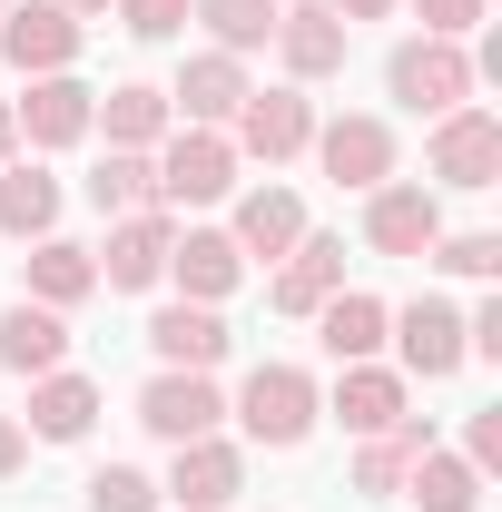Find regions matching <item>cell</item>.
<instances>
[{
    "mask_svg": "<svg viewBox=\"0 0 502 512\" xmlns=\"http://www.w3.org/2000/svg\"><path fill=\"white\" fill-rule=\"evenodd\" d=\"M227 414H237V444L296 453L315 424H325V384H315L306 365H286V355H266V365H247V375H237Z\"/></svg>",
    "mask_w": 502,
    "mask_h": 512,
    "instance_id": "cell-1",
    "label": "cell"
},
{
    "mask_svg": "<svg viewBox=\"0 0 502 512\" xmlns=\"http://www.w3.org/2000/svg\"><path fill=\"white\" fill-rule=\"evenodd\" d=\"M148 168H158V207L168 217H188V207H227V197L247 188L237 168V148H227V128H168L158 148H148Z\"/></svg>",
    "mask_w": 502,
    "mask_h": 512,
    "instance_id": "cell-2",
    "label": "cell"
},
{
    "mask_svg": "<svg viewBox=\"0 0 502 512\" xmlns=\"http://www.w3.org/2000/svg\"><path fill=\"white\" fill-rule=\"evenodd\" d=\"M473 89H483V79H473V40H434V30H414V40H394V60H384V99L414 109V119L463 109Z\"/></svg>",
    "mask_w": 502,
    "mask_h": 512,
    "instance_id": "cell-3",
    "label": "cell"
},
{
    "mask_svg": "<svg viewBox=\"0 0 502 512\" xmlns=\"http://www.w3.org/2000/svg\"><path fill=\"white\" fill-rule=\"evenodd\" d=\"M424 188H453V197L502 188V119L483 109V99H463V109H443V119H434V148H424Z\"/></svg>",
    "mask_w": 502,
    "mask_h": 512,
    "instance_id": "cell-4",
    "label": "cell"
},
{
    "mask_svg": "<svg viewBox=\"0 0 502 512\" xmlns=\"http://www.w3.org/2000/svg\"><path fill=\"white\" fill-rule=\"evenodd\" d=\"M384 345H394V375H404V384H443V375L473 365V345H463V306H443V296L394 306V316H384Z\"/></svg>",
    "mask_w": 502,
    "mask_h": 512,
    "instance_id": "cell-5",
    "label": "cell"
},
{
    "mask_svg": "<svg viewBox=\"0 0 502 512\" xmlns=\"http://www.w3.org/2000/svg\"><path fill=\"white\" fill-rule=\"evenodd\" d=\"M227 148H237V158H266V168L306 158V148H315V99L296 89V79L247 89V99H237V119H227Z\"/></svg>",
    "mask_w": 502,
    "mask_h": 512,
    "instance_id": "cell-6",
    "label": "cell"
},
{
    "mask_svg": "<svg viewBox=\"0 0 502 512\" xmlns=\"http://www.w3.org/2000/svg\"><path fill=\"white\" fill-rule=\"evenodd\" d=\"M315 168L335 178V188H384V178H404V148H394V119L375 109H345V119H315Z\"/></svg>",
    "mask_w": 502,
    "mask_h": 512,
    "instance_id": "cell-7",
    "label": "cell"
},
{
    "mask_svg": "<svg viewBox=\"0 0 502 512\" xmlns=\"http://www.w3.org/2000/svg\"><path fill=\"white\" fill-rule=\"evenodd\" d=\"M217 424H227V384L217 375L158 365V375L138 384V434H148V444H197V434H217Z\"/></svg>",
    "mask_w": 502,
    "mask_h": 512,
    "instance_id": "cell-8",
    "label": "cell"
},
{
    "mask_svg": "<svg viewBox=\"0 0 502 512\" xmlns=\"http://www.w3.org/2000/svg\"><path fill=\"white\" fill-rule=\"evenodd\" d=\"M89 109H99V89H89L79 69H50V79H20V99H10V119H20V158H50V148H79V138H89Z\"/></svg>",
    "mask_w": 502,
    "mask_h": 512,
    "instance_id": "cell-9",
    "label": "cell"
},
{
    "mask_svg": "<svg viewBox=\"0 0 502 512\" xmlns=\"http://www.w3.org/2000/svg\"><path fill=\"white\" fill-rule=\"evenodd\" d=\"M79 50H89V20H69L60 0H10V10H0V60L20 69V79L79 69Z\"/></svg>",
    "mask_w": 502,
    "mask_h": 512,
    "instance_id": "cell-10",
    "label": "cell"
},
{
    "mask_svg": "<svg viewBox=\"0 0 502 512\" xmlns=\"http://www.w3.org/2000/svg\"><path fill=\"white\" fill-rule=\"evenodd\" d=\"M168 247H178V217L138 207V217H109V247H89V256H99L109 296H148V286H168Z\"/></svg>",
    "mask_w": 502,
    "mask_h": 512,
    "instance_id": "cell-11",
    "label": "cell"
},
{
    "mask_svg": "<svg viewBox=\"0 0 502 512\" xmlns=\"http://www.w3.org/2000/svg\"><path fill=\"white\" fill-rule=\"evenodd\" d=\"M168 512H227L247 493V444H227V434H197V444H168Z\"/></svg>",
    "mask_w": 502,
    "mask_h": 512,
    "instance_id": "cell-12",
    "label": "cell"
},
{
    "mask_svg": "<svg viewBox=\"0 0 502 512\" xmlns=\"http://www.w3.org/2000/svg\"><path fill=\"white\" fill-rule=\"evenodd\" d=\"M266 50H276V69H286L296 89H325V79L345 69V50H355V30H345V20H335L325 0H286V10H276V40H266Z\"/></svg>",
    "mask_w": 502,
    "mask_h": 512,
    "instance_id": "cell-13",
    "label": "cell"
},
{
    "mask_svg": "<svg viewBox=\"0 0 502 512\" xmlns=\"http://www.w3.org/2000/svg\"><path fill=\"white\" fill-rule=\"evenodd\" d=\"M434 237H443V188H424V178L365 188V247L375 256H424Z\"/></svg>",
    "mask_w": 502,
    "mask_h": 512,
    "instance_id": "cell-14",
    "label": "cell"
},
{
    "mask_svg": "<svg viewBox=\"0 0 502 512\" xmlns=\"http://www.w3.org/2000/svg\"><path fill=\"white\" fill-rule=\"evenodd\" d=\"M335 286H345V237H325V227H306L296 247L266 266V306L276 316H315Z\"/></svg>",
    "mask_w": 502,
    "mask_h": 512,
    "instance_id": "cell-15",
    "label": "cell"
},
{
    "mask_svg": "<svg viewBox=\"0 0 502 512\" xmlns=\"http://www.w3.org/2000/svg\"><path fill=\"white\" fill-rule=\"evenodd\" d=\"M148 355L158 365H178V375H217L227 355H237V335H227V306H158L148 316Z\"/></svg>",
    "mask_w": 502,
    "mask_h": 512,
    "instance_id": "cell-16",
    "label": "cell"
},
{
    "mask_svg": "<svg viewBox=\"0 0 502 512\" xmlns=\"http://www.w3.org/2000/svg\"><path fill=\"white\" fill-rule=\"evenodd\" d=\"M325 414H335V424L365 444V434H384V424H404V414H414V384L394 375L384 355H375V365H335V384H325Z\"/></svg>",
    "mask_w": 502,
    "mask_h": 512,
    "instance_id": "cell-17",
    "label": "cell"
},
{
    "mask_svg": "<svg viewBox=\"0 0 502 512\" xmlns=\"http://www.w3.org/2000/svg\"><path fill=\"white\" fill-rule=\"evenodd\" d=\"M247 89H256L247 60H227V50H188L178 79H168V109H178V128H227Z\"/></svg>",
    "mask_w": 502,
    "mask_h": 512,
    "instance_id": "cell-18",
    "label": "cell"
},
{
    "mask_svg": "<svg viewBox=\"0 0 502 512\" xmlns=\"http://www.w3.org/2000/svg\"><path fill=\"white\" fill-rule=\"evenodd\" d=\"M20 296L30 306H50V316H69V306H89L99 296V256L79 247V237H30V256H20Z\"/></svg>",
    "mask_w": 502,
    "mask_h": 512,
    "instance_id": "cell-19",
    "label": "cell"
},
{
    "mask_svg": "<svg viewBox=\"0 0 502 512\" xmlns=\"http://www.w3.org/2000/svg\"><path fill=\"white\" fill-rule=\"evenodd\" d=\"M168 286L188 296V306H227L237 286H247V256L227 227H178V247H168Z\"/></svg>",
    "mask_w": 502,
    "mask_h": 512,
    "instance_id": "cell-20",
    "label": "cell"
},
{
    "mask_svg": "<svg viewBox=\"0 0 502 512\" xmlns=\"http://www.w3.org/2000/svg\"><path fill=\"white\" fill-rule=\"evenodd\" d=\"M227 207H237V217H227V237H237V256H247V266H276V256L306 237V197L276 188V178H266V188H237Z\"/></svg>",
    "mask_w": 502,
    "mask_h": 512,
    "instance_id": "cell-21",
    "label": "cell"
},
{
    "mask_svg": "<svg viewBox=\"0 0 502 512\" xmlns=\"http://www.w3.org/2000/svg\"><path fill=\"white\" fill-rule=\"evenodd\" d=\"M99 414H109V394L60 365V375H30V414H20V434H30V444H89Z\"/></svg>",
    "mask_w": 502,
    "mask_h": 512,
    "instance_id": "cell-22",
    "label": "cell"
},
{
    "mask_svg": "<svg viewBox=\"0 0 502 512\" xmlns=\"http://www.w3.org/2000/svg\"><path fill=\"white\" fill-rule=\"evenodd\" d=\"M384 316H394L384 296H365V286H335V296H325L306 325H315V345H325L335 365H375V355H384Z\"/></svg>",
    "mask_w": 502,
    "mask_h": 512,
    "instance_id": "cell-23",
    "label": "cell"
},
{
    "mask_svg": "<svg viewBox=\"0 0 502 512\" xmlns=\"http://www.w3.org/2000/svg\"><path fill=\"white\" fill-rule=\"evenodd\" d=\"M60 207H69V188L40 168V158H10V168H0V237H10V247L50 237V227H60Z\"/></svg>",
    "mask_w": 502,
    "mask_h": 512,
    "instance_id": "cell-24",
    "label": "cell"
},
{
    "mask_svg": "<svg viewBox=\"0 0 502 512\" xmlns=\"http://www.w3.org/2000/svg\"><path fill=\"white\" fill-rule=\"evenodd\" d=\"M0 365L30 384V375H60L69 365V316H50V306H0Z\"/></svg>",
    "mask_w": 502,
    "mask_h": 512,
    "instance_id": "cell-25",
    "label": "cell"
},
{
    "mask_svg": "<svg viewBox=\"0 0 502 512\" xmlns=\"http://www.w3.org/2000/svg\"><path fill=\"white\" fill-rule=\"evenodd\" d=\"M89 128H109V148H158V138L178 128V109H168L158 79H119V89H99Z\"/></svg>",
    "mask_w": 502,
    "mask_h": 512,
    "instance_id": "cell-26",
    "label": "cell"
},
{
    "mask_svg": "<svg viewBox=\"0 0 502 512\" xmlns=\"http://www.w3.org/2000/svg\"><path fill=\"white\" fill-rule=\"evenodd\" d=\"M394 493H404V503L414 512H483V473H473V463H463V453H414V463H404V483H394Z\"/></svg>",
    "mask_w": 502,
    "mask_h": 512,
    "instance_id": "cell-27",
    "label": "cell"
},
{
    "mask_svg": "<svg viewBox=\"0 0 502 512\" xmlns=\"http://www.w3.org/2000/svg\"><path fill=\"white\" fill-rule=\"evenodd\" d=\"M414 453H434V414H404V424H384V434H365V444H355V493H394V483H404V463H414Z\"/></svg>",
    "mask_w": 502,
    "mask_h": 512,
    "instance_id": "cell-28",
    "label": "cell"
},
{
    "mask_svg": "<svg viewBox=\"0 0 502 512\" xmlns=\"http://www.w3.org/2000/svg\"><path fill=\"white\" fill-rule=\"evenodd\" d=\"M276 10H286V0H188V20L207 30V50H227V60H256V50L276 40Z\"/></svg>",
    "mask_w": 502,
    "mask_h": 512,
    "instance_id": "cell-29",
    "label": "cell"
},
{
    "mask_svg": "<svg viewBox=\"0 0 502 512\" xmlns=\"http://www.w3.org/2000/svg\"><path fill=\"white\" fill-rule=\"evenodd\" d=\"M89 207H99V217H138V207H158V168H148V148H109V158L89 168Z\"/></svg>",
    "mask_w": 502,
    "mask_h": 512,
    "instance_id": "cell-30",
    "label": "cell"
},
{
    "mask_svg": "<svg viewBox=\"0 0 502 512\" xmlns=\"http://www.w3.org/2000/svg\"><path fill=\"white\" fill-rule=\"evenodd\" d=\"M79 512H168V493H158L148 463H99V473L79 483Z\"/></svg>",
    "mask_w": 502,
    "mask_h": 512,
    "instance_id": "cell-31",
    "label": "cell"
},
{
    "mask_svg": "<svg viewBox=\"0 0 502 512\" xmlns=\"http://www.w3.org/2000/svg\"><path fill=\"white\" fill-rule=\"evenodd\" d=\"M424 266H443V276H463V286H493V276H502V237H493V227H463V237L443 227L434 247H424Z\"/></svg>",
    "mask_w": 502,
    "mask_h": 512,
    "instance_id": "cell-32",
    "label": "cell"
},
{
    "mask_svg": "<svg viewBox=\"0 0 502 512\" xmlns=\"http://www.w3.org/2000/svg\"><path fill=\"white\" fill-rule=\"evenodd\" d=\"M109 10H119L128 40H178L188 30V0H109Z\"/></svg>",
    "mask_w": 502,
    "mask_h": 512,
    "instance_id": "cell-33",
    "label": "cell"
},
{
    "mask_svg": "<svg viewBox=\"0 0 502 512\" xmlns=\"http://www.w3.org/2000/svg\"><path fill=\"white\" fill-rule=\"evenodd\" d=\"M404 10H414L434 40H473V30L493 20V0H404Z\"/></svg>",
    "mask_w": 502,
    "mask_h": 512,
    "instance_id": "cell-34",
    "label": "cell"
},
{
    "mask_svg": "<svg viewBox=\"0 0 502 512\" xmlns=\"http://www.w3.org/2000/svg\"><path fill=\"white\" fill-rule=\"evenodd\" d=\"M463 463H473L483 483H493V473H502V404H483V414L463 424Z\"/></svg>",
    "mask_w": 502,
    "mask_h": 512,
    "instance_id": "cell-35",
    "label": "cell"
},
{
    "mask_svg": "<svg viewBox=\"0 0 502 512\" xmlns=\"http://www.w3.org/2000/svg\"><path fill=\"white\" fill-rule=\"evenodd\" d=\"M20 463H30V434H20V414H0V483H10Z\"/></svg>",
    "mask_w": 502,
    "mask_h": 512,
    "instance_id": "cell-36",
    "label": "cell"
},
{
    "mask_svg": "<svg viewBox=\"0 0 502 512\" xmlns=\"http://www.w3.org/2000/svg\"><path fill=\"white\" fill-rule=\"evenodd\" d=\"M325 10H335V20H345V30H355V20H394V10H404V0H325Z\"/></svg>",
    "mask_w": 502,
    "mask_h": 512,
    "instance_id": "cell-37",
    "label": "cell"
},
{
    "mask_svg": "<svg viewBox=\"0 0 502 512\" xmlns=\"http://www.w3.org/2000/svg\"><path fill=\"white\" fill-rule=\"evenodd\" d=\"M20 158V119H10V99H0V168Z\"/></svg>",
    "mask_w": 502,
    "mask_h": 512,
    "instance_id": "cell-38",
    "label": "cell"
},
{
    "mask_svg": "<svg viewBox=\"0 0 502 512\" xmlns=\"http://www.w3.org/2000/svg\"><path fill=\"white\" fill-rule=\"evenodd\" d=\"M60 10H69V20H89V10H109V0H60Z\"/></svg>",
    "mask_w": 502,
    "mask_h": 512,
    "instance_id": "cell-39",
    "label": "cell"
},
{
    "mask_svg": "<svg viewBox=\"0 0 502 512\" xmlns=\"http://www.w3.org/2000/svg\"><path fill=\"white\" fill-rule=\"evenodd\" d=\"M0 10H10V0H0Z\"/></svg>",
    "mask_w": 502,
    "mask_h": 512,
    "instance_id": "cell-40",
    "label": "cell"
}]
</instances>
